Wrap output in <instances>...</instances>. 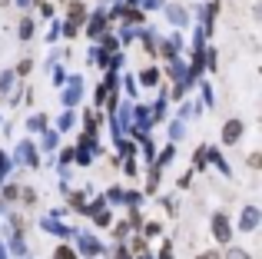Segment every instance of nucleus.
I'll return each mask as SVG.
<instances>
[{
  "instance_id": "5",
  "label": "nucleus",
  "mask_w": 262,
  "mask_h": 259,
  "mask_svg": "<svg viewBox=\"0 0 262 259\" xmlns=\"http://www.w3.org/2000/svg\"><path fill=\"white\" fill-rule=\"evenodd\" d=\"M256 223H259V213H256V209H246V213H243V229H252V226H256Z\"/></svg>"
},
{
  "instance_id": "1",
  "label": "nucleus",
  "mask_w": 262,
  "mask_h": 259,
  "mask_svg": "<svg viewBox=\"0 0 262 259\" xmlns=\"http://www.w3.org/2000/svg\"><path fill=\"white\" fill-rule=\"evenodd\" d=\"M212 236H216V243H229L232 240V229H229L226 213H216V216H212Z\"/></svg>"
},
{
  "instance_id": "19",
  "label": "nucleus",
  "mask_w": 262,
  "mask_h": 259,
  "mask_svg": "<svg viewBox=\"0 0 262 259\" xmlns=\"http://www.w3.org/2000/svg\"><path fill=\"white\" fill-rule=\"evenodd\" d=\"M70 126H73V117H70V113H67V117L60 120V130H70Z\"/></svg>"
},
{
  "instance_id": "14",
  "label": "nucleus",
  "mask_w": 262,
  "mask_h": 259,
  "mask_svg": "<svg viewBox=\"0 0 262 259\" xmlns=\"http://www.w3.org/2000/svg\"><path fill=\"white\" fill-rule=\"evenodd\" d=\"M20 196H24V203H30V206H33V203H37V193H33V189H24V193H20Z\"/></svg>"
},
{
  "instance_id": "6",
  "label": "nucleus",
  "mask_w": 262,
  "mask_h": 259,
  "mask_svg": "<svg viewBox=\"0 0 262 259\" xmlns=\"http://www.w3.org/2000/svg\"><path fill=\"white\" fill-rule=\"evenodd\" d=\"M30 37H33V20L24 17L20 20V40H30Z\"/></svg>"
},
{
  "instance_id": "3",
  "label": "nucleus",
  "mask_w": 262,
  "mask_h": 259,
  "mask_svg": "<svg viewBox=\"0 0 262 259\" xmlns=\"http://www.w3.org/2000/svg\"><path fill=\"white\" fill-rule=\"evenodd\" d=\"M67 10H70L73 24H83V20H86V7L80 4V0H70V7H67Z\"/></svg>"
},
{
  "instance_id": "10",
  "label": "nucleus",
  "mask_w": 262,
  "mask_h": 259,
  "mask_svg": "<svg viewBox=\"0 0 262 259\" xmlns=\"http://www.w3.org/2000/svg\"><path fill=\"white\" fill-rule=\"evenodd\" d=\"M70 206H73V209H86V200H83V193H73V196H70Z\"/></svg>"
},
{
  "instance_id": "18",
  "label": "nucleus",
  "mask_w": 262,
  "mask_h": 259,
  "mask_svg": "<svg viewBox=\"0 0 262 259\" xmlns=\"http://www.w3.org/2000/svg\"><path fill=\"white\" fill-rule=\"evenodd\" d=\"M160 259H173V249H169V243H163V249H160Z\"/></svg>"
},
{
  "instance_id": "4",
  "label": "nucleus",
  "mask_w": 262,
  "mask_h": 259,
  "mask_svg": "<svg viewBox=\"0 0 262 259\" xmlns=\"http://www.w3.org/2000/svg\"><path fill=\"white\" fill-rule=\"evenodd\" d=\"M103 27H106V17H103V13H93V20H90V27H86V30L96 37V33L103 30Z\"/></svg>"
},
{
  "instance_id": "8",
  "label": "nucleus",
  "mask_w": 262,
  "mask_h": 259,
  "mask_svg": "<svg viewBox=\"0 0 262 259\" xmlns=\"http://www.w3.org/2000/svg\"><path fill=\"white\" fill-rule=\"evenodd\" d=\"M140 80H143V83H146V87H153L156 80H160V73H156L153 67H149V70H143V77H140Z\"/></svg>"
},
{
  "instance_id": "20",
  "label": "nucleus",
  "mask_w": 262,
  "mask_h": 259,
  "mask_svg": "<svg viewBox=\"0 0 262 259\" xmlns=\"http://www.w3.org/2000/svg\"><path fill=\"white\" fill-rule=\"evenodd\" d=\"M17 4H20V7H30V4H33V0H17Z\"/></svg>"
},
{
  "instance_id": "21",
  "label": "nucleus",
  "mask_w": 262,
  "mask_h": 259,
  "mask_svg": "<svg viewBox=\"0 0 262 259\" xmlns=\"http://www.w3.org/2000/svg\"><path fill=\"white\" fill-rule=\"evenodd\" d=\"M0 259H7V249H4V243H0Z\"/></svg>"
},
{
  "instance_id": "17",
  "label": "nucleus",
  "mask_w": 262,
  "mask_h": 259,
  "mask_svg": "<svg viewBox=\"0 0 262 259\" xmlns=\"http://www.w3.org/2000/svg\"><path fill=\"white\" fill-rule=\"evenodd\" d=\"M4 196H7V200H17L20 189H17V186H7V189H4Z\"/></svg>"
},
{
  "instance_id": "15",
  "label": "nucleus",
  "mask_w": 262,
  "mask_h": 259,
  "mask_svg": "<svg viewBox=\"0 0 262 259\" xmlns=\"http://www.w3.org/2000/svg\"><path fill=\"white\" fill-rule=\"evenodd\" d=\"M249 166H252V169L262 166V153H252V156H249Z\"/></svg>"
},
{
  "instance_id": "16",
  "label": "nucleus",
  "mask_w": 262,
  "mask_h": 259,
  "mask_svg": "<svg viewBox=\"0 0 262 259\" xmlns=\"http://www.w3.org/2000/svg\"><path fill=\"white\" fill-rule=\"evenodd\" d=\"M196 259H223V256H219V253H216V249H206V253H199Z\"/></svg>"
},
{
  "instance_id": "9",
  "label": "nucleus",
  "mask_w": 262,
  "mask_h": 259,
  "mask_svg": "<svg viewBox=\"0 0 262 259\" xmlns=\"http://www.w3.org/2000/svg\"><path fill=\"white\" fill-rule=\"evenodd\" d=\"M169 20H173V24H186V13H183V7H169Z\"/></svg>"
},
{
  "instance_id": "11",
  "label": "nucleus",
  "mask_w": 262,
  "mask_h": 259,
  "mask_svg": "<svg viewBox=\"0 0 262 259\" xmlns=\"http://www.w3.org/2000/svg\"><path fill=\"white\" fill-rule=\"evenodd\" d=\"M226 259H252V256L246 253V249H236V246H232L229 253H226Z\"/></svg>"
},
{
  "instance_id": "13",
  "label": "nucleus",
  "mask_w": 262,
  "mask_h": 259,
  "mask_svg": "<svg viewBox=\"0 0 262 259\" xmlns=\"http://www.w3.org/2000/svg\"><path fill=\"white\" fill-rule=\"evenodd\" d=\"M160 233H163L160 223H149V226H146V236H160Z\"/></svg>"
},
{
  "instance_id": "2",
  "label": "nucleus",
  "mask_w": 262,
  "mask_h": 259,
  "mask_svg": "<svg viewBox=\"0 0 262 259\" xmlns=\"http://www.w3.org/2000/svg\"><path fill=\"white\" fill-rule=\"evenodd\" d=\"M239 136H243V120H229V123L223 126V143H226V146H232Z\"/></svg>"
},
{
  "instance_id": "22",
  "label": "nucleus",
  "mask_w": 262,
  "mask_h": 259,
  "mask_svg": "<svg viewBox=\"0 0 262 259\" xmlns=\"http://www.w3.org/2000/svg\"><path fill=\"white\" fill-rule=\"evenodd\" d=\"M129 4H136V0H129Z\"/></svg>"
},
{
  "instance_id": "7",
  "label": "nucleus",
  "mask_w": 262,
  "mask_h": 259,
  "mask_svg": "<svg viewBox=\"0 0 262 259\" xmlns=\"http://www.w3.org/2000/svg\"><path fill=\"white\" fill-rule=\"evenodd\" d=\"M53 259H77V253H73L70 246H57V253H53Z\"/></svg>"
},
{
  "instance_id": "12",
  "label": "nucleus",
  "mask_w": 262,
  "mask_h": 259,
  "mask_svg": "<svg viewBox=\"0 0 262 259\" xmlns=\"http://www.w3.org/2000/svg\"><path fill=\"white\" fill-rule=\"evenodd\" d=\"M30 70H33V63H30V60H20V67H17V73H20V77H27Z\"/></svg>"
}]
</instances>
